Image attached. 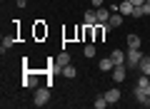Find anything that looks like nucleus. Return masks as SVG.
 Returning a JSON list of instances; mask_svg holds the SVG:
<instances>
[{"label": "nucleus", "instance_id": "20", "mask_svg": "<svg viewBox=\"0 0 150 109\" xmlns=\"http://www.w3.org/2000/svg\"><path fill=\"white\" fill-rule=\"evenodd\" d=\"M35 27H38V30H35V37H43V27H45V25H43V22H38Z\"/></svg>", "mask_w": 150, "mask_h": 109}, {"label": "nucleus", "instance_id": "25", "mask_svg": "<svg viewBox=\"0 0 150 109\" xmlns=\"http://www.w3.org/2000/svg\"><path fill=\"white\" fill-rule=\"evenodd\" d=\"M145 3H150V0H145Z\"/></svg>", "mask_w": 150, "mask_h": 109}, {"label": "nucleus", "instance_id": "2", "mask_svg": "<svg viewBox=\"0 0 150 109\" xmlns=\"http://www.w3.org/2000/svg\"><path fill=\"white\" fill-rule=\"evenodd\" d=\"M143 57H145V55L140 50H128V55H125V65H128V67H138Z\"/></svg>", "mask_w": 150, "mask_h": 109}, {"label": "nucleus", "instance_id": "23", "mask_svg": "<svg viewBox=\"0 0 150 109\" xmlns=\"http://www.w3.org/2000/svg\"><path fill=\"white\" fill-rule=\"evenodd\" d=\"M108 3H118V0H108Z\"/></svg>", "mask_w": 150, "mask_h": 109}, {"label": "nucleus", "instance_id": "16", "mask_svg": "<svg viewBox=\"0 0 150 109\" xmlns=\"http://www.w3.org/2000/svg\"><path fill=\"white\" fill-rule=\"evenodd\" d=\"M108 104H110V102L105 99V94H98V97H95V102H93V107H95V109H105Z\"/></svg>", "mask_w": 150, "mask_h": 109}, {"label": "nucleus", "instance_id": "8", "mask_svg": "<svg viewBox=\"0 0 150 109\" xmlns=\"http://www.w3.org/2000/svg\"><path fill=\"white\" fill-rule=\"evenodd\" d=\"M55 65H58V67H65V65H70V52H58V55H55Z\"/></svg>", "mask_w": 150, "mask_h": 109}, {"label": "nucleus", "instance_id": "7", "mask_svg": "<svg viewBox=\"0 0 150 109\" xmlns=\"http://www.w3.org/2000/svg\"><path fill=\"white\" fill-rule=\"evenodd\" d=\"M145 15H150V3H143V5H135V10H133V17H145Z\"/></svg>", "mask_w": 150, "mask_h": 109}, {"label": "nucleus", "instance_id": "10", "mask_svg": "<svg viewBox=\"0 0 150 109\" xmlns=\"http://www.w3.org/2000/svg\"><path fill=\"white\" fill-rule=\"evenodd\" d=\"M110 60H112L115 65H125V52H123V50H112V52H110Z\"/></svg>", "mask_w": 150, "mask_h": 109}, {"label": "nucleus", "instance_id": "11", "mask_svg": "<svg viewBox=\"0 0 150 109\" xmlns=\"http://www.w3.org/2000/svg\"><path fill=\"white\" fill-rule=\"evenodd\" d=\"M98 67H100L103 72H112V67H115V62H112L110 57H103L100 62H98Z\"/></svg>", "mask_w": 150, "mask_h": 109}, {"label": "nucleus", "instance_id": "24", "mask_svg": "<svg viewBox=\"0 0 150 109\" xmlns=\"http://www.w3.org/2000/svg\"><path fill=\"white\" fill-rule=\"evenodd\" d=\"M148 94H150V87H148Z\"/></svg>", "mask_w": 150, "mask_h": 109}, {"label": "nucleus", "instance_id": "15", "mask_svg": "<svg viewBox=\"0 0 150 109\" xmlns=\"http://www.w3.org/2000/svg\"><path fill=\"white\" fill-rule=\"evenodd\" d=\"M108 25H110V27H120V25H123V15H120V12H112L110 20H108Z\"/></svg>", "mask_w": 150, "mask_h": 109}, {"label": "nucleus", "instance_id": "14", "mask_svg": "<svg viewBox=\"0 0 150 109\" xmlns=\"http://www.w3.org/2000/svg\"><path fill=\"white\" fill-rule=\"evenodd\" d=\"M98 22V10H85V22L83 25H95Z\"/></svg>", "mask_w": 150, "mask_h": 109}, {"label": "nucleus", "instance_id": "21", "mask_svg": "<svg viewBox=\"0 0 150 109\" xmlns=\"http://www.w3.org/2000/svg\"><path fill=\"white\" fill-rule=\"evenodd\" d=\"M90 5L93 8H103V5H105V0H90Z\"/></svg>", "mask_w": 150, "mask_h": 109}, {"label": "nucleus", "instance_id": "4", "mask_svg": "<svg viewBox=\"0 0 150 109\" xmlns=\"http://www.w3.org/2000/svg\"><path fill=\"white\" fill-rule=\"evenodd\" d=\"M133 10H135V5H133V3H130V0H123V3H118V12H120V15H123V17H133Z\"/></svg>", "mask_w": 150, "mask_h": 109}, {"label": "nucleus", "instance_id": "18", "mask_svg": "<svg viewBox=\"0 0 150 109\" xmlns=\"http://www.w3.org/2000/svg\"><path fill=\"white\" fill-rule=\"evenodd\" d=\"M83 50H85V57H95V45H93V42H88Z\"/></svg>", "mask_w": 150, "mask_h": 109}, {"label": "nucleus", "instance_id": "17", "mask_svg": "<svg viewBox=\"0 0 150 109\" xmlns=\"http://www.w3.org/2000/svg\"><path fill=\"white\" fill-rule=\"evenodd\" d=\"M63 74H65L68 79H75V77H78V69L70 67V65H65V67H63Z\"/></svg>", "mask_w": 150, "mask_h": 109}, {"label": "nucleus", "instance_id": "3", "mask_svg": "<svg viewBox=\"0 0 150 109\" xmlns=\"http://www.w3.org/2000/svg\"><path fill=\"white\" fill-rule=\"evenodd\" d=\"M125 77H128V65H115L112 67V79L115 82H125Z\"/></svg>", "mask_w": 150, "mask_h": 109}, {"label": "nucleus", "instance_id": "13", "mask_svg": "<svg viewBox=\"0 0 150 109\" xmlns=\"http://www.w3.org/2000/svg\"><path fill=\"white\" fill-rule=\"evenodd\" d=\"M13 42H15V35H8V37H3V45H0V52L5 55V52L13 47Z\"/></svg>", "mask_w": 150, "mask_h": 109}, {"label": "nucleus", "instance_id": "12", "mask_svg": "<svg viewBox=\"0 0 150 109\" xmlns=\"http://www.w3.org/2000/svg\"><path fill=\"white\" fill-rule=\"evenodd\" d=\"M138 69H140V72H143V74H148V77H150V55H145V57L140 60Z\"/></svg>", "mask_w": 150, "mask_h": 109}, {"label": "nucleus", "instance_id": "9", "mask_svg": "<svg viewBox=\"0 0 150 109\" xmlns=\"http://www.w3.org/2000/svg\"><path fill=\"white\" fill-rule=\"evenodd\" d=\"M105 99H108V102H110V104L120 102V89H118V87H110V89H108V92H105Z\"/></svg>", "mask_w": 150, "mask_h": 109}, {"label": "nucleus", "instance_id": "22", "mask_svg": "<svg viewBox=\"0 0 150 109\" xmlns=\"http://www.w3.org/2000/svg\"><path fill=\"white\" fill-rule=\"evenodd\" d=\"M130 3H133V5H143L145 0H130Z\"/></svg>", "mask_w": 150, "mask_h": 109}, {"label": "nucleus", "instance_id": "5", "mask_svg": "<svg viewBox=\"0 0 150 109\" xmlns=\"http://www.w3.org/2000/svg\"><path fill=\"white\" fill-rule=\"evenodd\" d=\"M98 10V25H108V20H110V8H95Z\"/></svg>", "mask_w": 150, "mask_h": 109}, {"label": "nucleus", "instance_id": "6", "mask_svg": "<svg viewBox=\"0 0 150 109\" xmlns=\"http://www.w3.org/2000/svg\"><path fill=\"white\" fill-rule=\"evenodd\" d=\"M125 45H128V50H140V35L130 32V35L125 37Z\"/></svg>", "mask_w": 150, "mask_h": 109}, {"label": "nucleus", "instance_id": "1", "mask_svg": "<svg viewBox=\"0 0 150 109\" xmlns=\"http://www.w3.org/2000/svg\"><path fill=\"white\" fill-rule=\"evenodd\" d=\"M48 102H50V89L48 87H38L35 94H33V104L35 107H45Z\"/></svg>", "mask_w": 150, "mask_h": 109}, {"label": "nucleus", "instance_id": "19", "mask_svg": "<svg viewBox=\"0 0 150 109\" xmlns=\"http://www.w3.org/2000/svg\"><path fill=\"white\" fill-rule=\"evenodd\" d=\"M138 87H143V89H148V87H150V77H148V74H143V77L138 79Z\"/></svg>", "mask_w": 150, "mask_h": 109}]
</instances>
